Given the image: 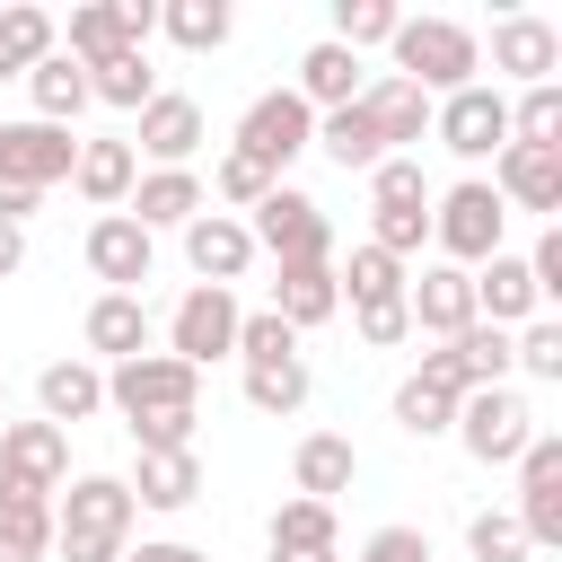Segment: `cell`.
Segmentation results:
<instances>
[{"label": "cell", "mask_w": 562, "mask_h": 562, "mask_svg": "<svg viewBox=\"0 0 562 562\" xmlns=\"http://www.w3.org/2000/svg\"><path fill=\"white\" fill-rule=\"evenodd\" d=\"M386 53H395V79H413L430 105L483 79V44H474V26H457V18H404V26L386 35Z\"/></svg>", "instance_id": "6da1fadb"}, {"label": "cell", "mask_w": 562, "mask_h": 562, "mask_svg": "<svg viewBox=\"0 0 562 562\" xmlns=\"http://www.w3.org/2000/svg\"><path fill=\"white\" fill-rule=\"evenodd\" d=\"M501 237H509V211H501V193H492L483 176H465V184H448V193L430 202V246H439V263L474 272V263L501 255Z\"/></svg>", "instance_id": "7a4b0ae2"}, {"label": "cell", "mask_w": 562, "mask_h": 562, "mask_svg": "<svg viewBox=\"0 0 562 562\" xmlns=\"http://www.w3.org/2000/svg\"><path fill=\"white\" fill-rule=\"evenodd\" d=\"M105 404L132 422H158V413H202V369H184L176 351H140V360H114L105 369Z\"/></svg>", "instance_id": "3957f363"}, {"label": "cell", "mask_w": 562, "mask_h": 562, "mask_svg": "<svg viewBox=\"0 0 562 562\" xmlns=\"http://www.w3.org/2000/svg\"><path fill=\"white\" fill-rule=\"evenodd\" d=\"M246 237H255V255H272V263H334V220H325L316 193H299V184H272V193L255 202Z\"/></svg>", "instance_id": "277c9868"}, {"label": "cell", "mask_w": 562, "mask_h": 562, "mask_svg": "<svg viewBox=\"0 0 562 562\" xmlns=\"http://www.w3.org/2000/svg\"><path fill=\"white\" fill-rule=\"evenodd\" d=\"M474 465H518L527 457V439H536V413H527V395L518 386H474V395H457V430H448Z\"/></svg>", "instance_id": "5b68a950"}, {"label": "cell", "mask_w": 562, "mask_h": 562, "mask_svg": "<svg viewBox=\"0 0 562 562\" xmlns=\"http://www.w3.org/2000/svg\"><path fill=\"white\" fill-rule=\"evenodd\" d=\"M430 140H439V149H457L465 167L501 158V149H509V97H501L492 79H474V88L439 97V105H430Z\"/></svg>", "instance_id": "8992f818"}, {"label": "cell", "mask_w": 562, "mask_h": 562, "mask_svg": "<svg viewBox=\"0 0 562 562\" xmlns=\"http://www.w3.org/2000/svg\"><path fill=\"white\" fill-rule=\"evenodd\" d=\"M228 149H246L255 167H272V176H281L299 149H316V114H307L290 88H263V97L237 114V140H228Z\"/></svg>", "instance_id": "52a82bcc"}, {"label": "cell", "mask_w": 562, "mask_h": 562, "mask_svg": "<svg viewBox=\"0 0 562 562\" xmlns=\"http://www.w3.org/2000/svg\"><path fill=\"white\" fill-rule=\"evenodd\" d=\"M237 316H246L237 290H202V281H193V290L176 299V316H167V351H176L184 369H211V360L237 351Z\"/></svg>", "instance_id": "ba28073f"}, {"label": "cell", "mask_w": 562, "mask_h": 562, "mask_svg": "<svg viewBox=\"0 0 562 562\" xmlns=\"http://www.w3.org/2000/svg\"><path fill=\"white\" fill-rule=\"evenodd\" d=\"M61 483H70V430H53V422H0V492L53 501Z\"/></svg>", "instance_id": "9c48e42d"}, {"label": "cell", "mask_w": 562, "mask_h": 562, "mask_svg": "<svg viewBox=\"0 0 562 562\" xmlns=\"http://www.w3.org/2000/svg\"><path fill=\"white\" fill-rule=\"evenodd\" d=\"M70 158H79V140L61 132V123H0V184H18V193H53V184H70Z\"/></svg>", "instance_id": "30bf717a"}, {"label": "cell", "mask_w": 562, "mask_h": 562, "mask_svg": "<svg viewBox=\"0 0 562 562\" xmlns=\"http://www.w3.org/2000/svg\"><path fill=\"white\" fill-rule=\"evenodd\" d=\"M132 492H123V474H79L61 501H53V536H88V544H123L132 536Z\"/></svg>", "instance_id": "8fae6325"}, {"label": "cell", "mask_w": 562, "mask_h": 562, "mask_svg": "<svg viewBox=\"0 0 562 562\" xmlns=\"http://www.w3.org/2000/svg\"><path fill=\"white\" fill-rule=\"evenodd\" d=\"M492 70H501V79H518V88H544V79L562 70V26H553V18H536V9L492 18Z\"/></svg>", "instance_id": "7c38bea8"}, {"label": "cell", "mask_w": 562, "mask_h": 562, "mask_svg": "<svg viewBox=\"0 0 562 562\" xmlns=\"http://www.w3.org/2000/svg\"><path fill=\"white\" fill-rule=\"evenodd\" d=\"M79 255H88V272H97L105 290H132V299H140V281H149V263H158V237H149L140 220H123V211H97Z\"/></svg>", "instance_id": "4fadbf2b"}, {"label": "cell", "mask_w": 562, "mask_h": 562, "mask_svg": "<svg viewBox=\"0 0 562 562\" xmlns=\"http://www.w3.org/2000/svg\"><path fill=\"white\" fill-rule=\"evenodd\" d=\"M509 518L527 527V544H562V439L553 430L527 439V457H518V509Z\"/></svg>", "instance_id": "5bb4252c"}, {"label": "cell", "mask_w": 562, "mask_h": 562, "mask_svg": "<svg viewBox=\"0 0 562 562\" xmlns=\"http://www.w3.org/2000/svg\"><path fill=\"white\" fill-rule=\"evenodd\" d=\"M404 316H413V334L457 342V334L474 325V281H465L457 263H422V272L404 281Z\"/></svg>", "instance_id": "9a60e30c"}, {"label": "cell", "mask_w": 562, "mask_h": 562, "mask_svg": "<svg viewBox=\"0 0 562 562\" xmlns=\"http://www.w3.org/2000/svg\"><path fill=\"white\" fill-rule=\"evenodd\" d=\"M193 149H202V105L176 97V88H158V97L140 105L132 158H149V167H193Z\"/></svg>", "instance_id": "2e32d148"}, {"label": "cell", "mask_w": 562, "mask_h": 562, "mask_svg": "<svg viewBox=\"0 0 562 562\" xmlns=\"http://www.w3.org/2000/svg\"><path fill=\"white\" fill-rule=\"evenodd\" d=\"M483 184L501 193V211H544V220H553V211H562V149H518V140H509Z\"/></svg>", "instance_id": "e0dca14e"}, {"label": "cell", "mask_w": 562, "mask_h": 562, "mask_svg": "<svg viewBox=\"0 0 562 562\" xmlns=\"http://www.w3.org/2000/svg\"><path fill=\"white\" fill-rule=\"evenodd\" d=\"M184 263H193V281H202V290H228V281H246V263H255V237H246V220H228V211H202V220H184Z\"/></svg>", "instance_id": "ac0fdd59"}, {"label": "cell", "mask_w": 562, "mask_h": 562, "mask_svg": "<svg viewBox=\"0 0 562 562\" xmlns=\"http://www.w3.org/2000/svg\"><path fill=\"white\" fill-rule=\"evenodd\" d=\"M202 211H211V193H202L193 167H140V184H132V202H123V220H140L149 237H158V228H184V220H202Z\"/></svg>", "instance_id": "d6986e66"}, {"label": "cell", "mask_w": 562, "mask_h": 562, "mask_svg": "<svg viewBox=\"0 0 562 562\" xmlns=\"http://www.w3.org/2000/svg\"><path fill=\"white\" fill-rule=\"evenodd\" d=\"M351 483H360V448H351L342 430H307V439L290 448V492H299V501H325V509H334Z\"/></svg>", "instance_id": "ffe728a7"}, {"label": "cell", "mask_w": 562, "mask_h": 562, "mask_svg": "<svg viewBox=\"0 0 562 562\" xmlns=\"http://www.w3.org/2000/svg\"><path fill=\"white\" fill-rule=\"evenodd\" d=\"M465 281H474V325H501V334H509V325L544 316V307H536V281H527V255H509V246H501L492 263H474Z\"/></svg>", "instance_id": "44dd1931"}, {"label": "cell", "mask_w": 562, "mask_h": 562, "mask_svg": "<svg viewBox=\"0 0 562 562\" xmlns=\"http://www.w3.org/2000/svg\"><path fill=\"white\" fill-rule=\"evenodd\" d=\"M70 184H79V202H88V211H123V202H132V184H140L132 140H79Z\"/></svg>", "instance_id": "7402d4cb"}, {"label": "cell", "mask_w": 562, "mask_h": 562, "mask_svg": "<svg viewBox=\"0 0 562 562\" xmlns=\"http://www.w3.org/2000/svg\"><path fill=\"white\" fill-rule=\"evenodd\" d=\"M123 492H132V509H167V518H176V509L202 501V457H193V448H158V457L132 465Z\"/></svg>", "instance_id": "603a6c76"}, {"label": "cell", "mask_w": 562, "mask_h": 562, "mask_svg": "<svg viewBox=\"0 0 562 562\" xmlns=\"http://www.w3.org/2000/svg\"><path fill=\"white\" fill-rule=\"evenodd\" d=\"M290 97L307 105V114H334V105H351L360 97V53H342V44H307L299 53V79H290Z\"/></svg>", "instance_id": "cb8c5ba5"}, {"label": "cell", "mask_w": 562, "mask_h": 562, "mask_svg": "<svg viewBox=\"0 0 562 562\" xmlns=\"http://www.w3.org/2000/svg\"><path fill=\"white\" fill-rule=\"evenodd\" d=\"M360 114L378 123L386 158H395L404 140H422V132H430V97H422L413 79H395V70H386V79H360Z\"/></svg>", "instance_id": "d4e9b609"}, {"label": "cell", "mask_w": 562, "mask_h": 562, "mask_svg": "<svg viewBox=\"0 0 562 562\" xmlns=\"http://www.w3.org/2000/svg\"><path fill=\"white\" fill-rule=\"evenodd\" d=\"M79 334H88V351H97V360H140V351H149V307H140L132 290H97Z\"/></svg>", "instance_id": "484cf974"}, {"label": "cell", "mask_w": 562, "mask_h": 562, "mask_svg": "<svg viewBox=\"0 0 562 562\" xmlns=\"http://www.w3.org/2000/svg\"><path fill=\"white\" fill-rule=\"evenodd\" d=\"M35 404H44L53 430L97 422V413H105V369H97V360H53V369L35 378Z\"/></svg>", "instance_id": "4316f807"}, {"label": "cell", "mask_w": 562, "mask_h": 562, "mask_svg": "<svg viewBox=\"0 0 562 562\" xmlns=\"http://www.w3.org/2000/svg\"><path fill=\"white\" fill-rule=\"evenodd\" d=\"M61 35H70L61 53H70L79 70H97V61H114V53H149V44H132V18H123V0H79Z\"/></svg>", "instance_id": "83f0119b"}, {"label": "cell", "mask_w": 562, "mask_h": 562, "mask_svg": "<svg viewBox=\"0 0 562 562\" xmlns=\"http://www.w3.org/2000/svg\"><path fill=\"white\" fill-rule=\"evenodd\" d=\"M334 307H342V290H334V263H281V281H272V316H281L290 334L325 325Z\"/></svg>", "instance_id": "f1b7e54d"}, {"label": "cell", "mask_w": 562, "mask_h": 562, "mask_svg": "<svg viewBox=\"0 0 562 562\" xmlns=\"http://www.w3.org/2000/svg\"><path fill=\"white\" fill-rule=\"evenodd\" d=\"M44 53H61V26H53V9H35V0H9V9H0V79H26Z\"/></svg>", "instance_id": "f546056e"}, {"label": "cell", "mask_w": 562, "mask_h": 562, "mask_svg": "<svg viewBox=\"0 0 562 562\" xmlns=\"http://www.w3.org/2000/svg\"><path fill=\"white\" fill-rule=\"evenodd\" d=\"M316 149H325L342 176H369V167L386 158V140H378V123L360 114V97H351V105H334V114H316Z\"/></svg>", "instance_id": "4dcf8cb0"}, {"label": "cell", "mask_w": 562, "mask_h": 562, "mask_svg": "<svg viewBox=\"0 0 562 562\" xmlns=\"http://www.w3.org/2000/svg\"><path fill=\"white\" fill-rule=\"evenodd\" d=\"M158 35L184 44V53H220L237 35V9L228 0H158Z\"/></svg>", "instance_id": "1f68e13d"}, {"label": "cell", "mask_w": 562, "mask_h": 562, "mask_svg": "<svg viewBox=\"0 0 562 562\" xmlns=\"http://www.w3.org/2000/svg\"><path fill=\"white\" fill-rule=\"evenodd\" d=\"M26 97H35V123H79V105H88V70L70 61V53H44L35 70H26Z\"/></svg>", "instance_id": "d6a6232c"}, {"label": "cell", "mask_w": 562, "mask_h": 562, "mask_svg": "<svg viewBox=\"0 0 562 562\" xmlns=\"http://www.w3.org/2000/svg\"><path fill=\"white\" fill-rule=\"evenodd\" d=\"M149 97H158V70H149V53H114V61H97V70H88V105L140 114Z\"/></svg>", "instance_id": "836d02e7"}, {"label": "cell", "mask_w": 562, "mask_h": 562, "mask_svg": "<svg viewBox=\"0 0 562 562\" xmlns=\"http://www.w3.org/2000/svg\"><path fill=\"white\" fill-rule=\"evenodd\" d=\"M404 263L395 255H378V246H351V263H334V290L351 299V307H378V299H404Z\"/></svg>", "instance_id": "e575fe53"}, {"label": "cell", "mask_w": 562, "mask_h": 562, "mask_svg": "<svg viewBox=\"0 0 562 562\" xmlns=\"http://www.w3.org/2000/svg\"><path fill=\"white\" fill-rule=\"evenodd\" d=\"M246 404L290 422V413L307 404V360H299V351H290V360H246Z\"/></svg>", "instance_id": "d590c367"}, {"label": "cell", "mask_w": 562, "mask_h": 562, "mask_svg": "<svg viewBox=\"0 0 562 562\" xmlns=\"http://www.w3.org/2000/svg\"><path fill=\"white\" fill-rule=\"evenodd\" d=\"M272 553H334V509L290 492V501L272 509Z\"/></svg>", "instance_id": "8d00e7d4"}, {"label": "cell", "mask_w": 562, "mask_h": 562, "mask_svg": "<svg viewBox=\"0 0 562 562\" xmlns=\"http://www.w3.org/2000/svg\"><path fill=\"white\" fill-rule=\"evenodd\" d=\"M395 26H404V9H395V0H334V35H325V44L369 53V44H386Z\"/></svg>", "instance_id": "74e56055"}, {"label": "cell", "mask_w": 562, "mask_h": 562, "mask_svg": "<svg viewBox=\"0 0 562 562\" xmlns=\"http://www.w3.org/2000/svg\"><path fill=\"white\" fill-rule=\"evenodd\" d=\"M509 140H518V149H562V88H553V79H544V88H518Z\"/></svg>", "instance_id": "f35d334b"}, {"label": "cell", "mask_w": 562, "mask_h": 562, "mask_svg": "<svg viewBox=\"0 0 562 562\" xmlns=\"http://www.w3.org/2000/svg\"><path fill=\"white\" fill-rule=\"evenodd\" d=\"M272 184H281L272 167H255L246 149H220V167H211V184H202V193H220V202H228V220H237V211H255Z\"/></svg>", "instance_id": "ab89813d"}, {"label": "cell", "mask_w": 562, "mask_h": 562, "mask_svg": "<svg viewBox=\"0 0 562 562\" xmlns=\"http://www.w3.org/2000/svg\"><path fill=\"white\" fill-rule=\"evenodd\" d=\"M430 202V176H422V158H378L369 167V211H422Z\"/></svg>", "instance_id": "60d3db41"}, {"label": "cell", "mask_w": 562, "mask_h": 562, "mask_svg": "<svg viewBox=\"0 0 562 562\" xmlns=\"http://www.w3.org/2000/svg\"><path fill=\"white\" fill-rule=\"evenodd\" d=\"M395 430H404V439H448V430H457V404H448L439 386L404 378V386H395Z\"/></svg>", "instance_id": "b9f144b4"}, {"label": "cell", "mask_w": 562, "mask_h": 562, "mask_svg": "<svg viewBox=\"0 0 562 562\" xmlns=\"http://www.w3.org/2000/svg\"><path fill=\"white\" fill-rule=\"evenodd\" d=\"M0 544H18V553H53V501H35V492H0Z\"/></svg>", "instance_id": "7bdbcfd3"}, {"label": "cell", "mask_w": 562, "mask_h": 562, "mask_svg": "<svg viewBox=\"0 0 562 562\" xmlns=\"http://www.w3.org/2000/svg\"><path fill=\"white\" fill-rule=\"evenodd\" d=\"M509 369H527V378L562 386V325H553V316H527V325L509 334Z\"/></svg>", "instance_id": "ee69618b"}, {"label": "cell", "mask_w": 562, "mask_h": 562, "mask_svg": "<svg viewBox=\"0 0 562 562\" xmlns=\"http://www.w3.org/2000/svg\"><path fill=\"white\" fill-rule=\"evenodd\" d=\"M465 553H474V562H527L536 544H527V527H518L509 509H474V518H465Z\"/></svg>", "instance_id": "f6af8a7d"}, {"label": "cell", "mask_w": 562, "mask_h": 562, "mask_svg": "<svg viewBox=\"0 0 562 562\" xmlns=\"http://www.w3.org/2000/svg\"><path fill=\"white\" fill-rule=\"evenodd\" d=\"M369 246L395 255V263H413V255L430 246V202H422V211H369Z\"/></svg>", "instance_id": "bcb514c9"}, {"label": "cell", "mask_w": 562, "mask_h": 562, "mask_svg": "<svg viewBox=\"0 0 562 562\" xmlns=\"http://www.w3.org/2000/svg\"><path fill=\"white\" fill-rule=\"evenodd\" d=\"M457 360H465L474 386H509V334L501 325H465L457 334Z\"/></svg>", "instance_id": "7dc6e473"}, {"label": "cell", "mask_w": 562, "mask_h": 562, "mask_svg": "<svg viewBox=\"0 0 562 562\" xmlns=\"http://www.w3.org/2000/svg\"><path fill=\"white\" fill-rule=\"evenodd\" d=\"M299 351V334L272 316V307H255V316H237V360H290Z\"/></svg>", "instance_id": "c3c4849f"}, {"label": "cell", "mask_w": 562, "mask_h": 562, "mask_svg": "<svg viewBox=\"0 0 562 562\" xmlns=\"http://www.w3.org/2000/svg\"><path fill=\"white\" fill-rule=\"evenodd\" d=\"M351 325H360V342H369V351H395V342H413V316H404V299L351 307Z\"/></svg>", "instance_id": "681fc988"}, {"label": "cell", "mask_w": 562, "mask_h": 562, "mask_svg": "<svg viewBox=\"0 0 562 562\" xmlns=\"http://www.w3.org/2000/svg\"><path fill=\"white\" fill-rule=\"evenodd\" d=\"M360 562H430V536L422 527H369L360 536Z\"/></svg>", "instance_id": "f907efd6"}, {"label": "cell", "mask_w": 562, "mask_h": 562, "mask_svg": "<svg viewBox=\"0 0 562 562\" xmlns=\"http://www.w3.org/2000/svg\"><path fill=\"white\" fill-rule=\"evenodd\" d=\"M413 378H422V386H439L448 404H457V395H474V378H465V360H457V342H439V351H422V369H413Z\"/></svg>", "instance_id": "816d5d0a"}, {"label": "cell", "mask_w": 562, "mask_h": 562, "mask_svg": "<svg viewBox=\"0 0 562 562\" xmlns=\"http://www.w3.org/2000/svg\"><path fill=\"white\" fill-rule=\"evenodd\" d=\"M193 422H202V413H158V422H132V439H140V457H158V448H193Z\"/></svg>", "instance_id": "f5cc1de1"}, {"label": "cell", "mask_w": 562, "mask_h": 562, "mask_svg": "<svg viewBox=\"0 0 562 562\" xmlns=\"http://www.w3.org/2000/svg\"><path fill=\"white\" fill-rule=\"evenodd\" d=\"M123 562H211L202 544H176V536H149V544H123Z\"/></svg>", "instance_id": "db71d44e"}, {"label": "cell", "mask_w": 562, "mask_h": 562, "mask_svg": "<svg viewBox=\"0 0 562 562\" xmlns=\"http://www.w3.org/2000/svg\"><path fill=\"white\" fill-rule=\"evenodd\" d=\"M18 272H26V228L0 220V281H18Z\"/></svg>", "instance_id": "11a10c76"}, {"label": "cell", "mask_w": 562, "mask_h": 562, "mask_svg": "<svg viewBox=\"0 0 562 562\" xmlns=\"http://www.w3.org/2000/svg\"><path fill=\"white\" fill-rule=\"evenodd\" d=\"M272 562H334V553H272Z\"/></svg>", "instance_id": "9f6ffc18"}, {"label": "cell", "mask_w": 562, "mask_h": 562, "mask_svg": "<svg viewBox=\"0 0 562 562\" xmlns=\"http://www.w3.org/2000/svg\"><path fill=\"white\" fill-rule=\"evenodd\" d=\"M0 562H35V553H18V544H0Z\"/></svg>", "instance_id": "6f0895ef"}, {"label": "cell", "mask_w": 562, "mask_h": 562, "mask_svg": "<svg viewBox=\"0 0 562 562\" xmlns=\"http://www.w3.org/2000/svg\"><path fill=\"white\" fill-rule=\"evenodd\" d=\"M0 422H9V404H0Z\"/></svg>", "instance_id": "680465c9"}]
</instances>
